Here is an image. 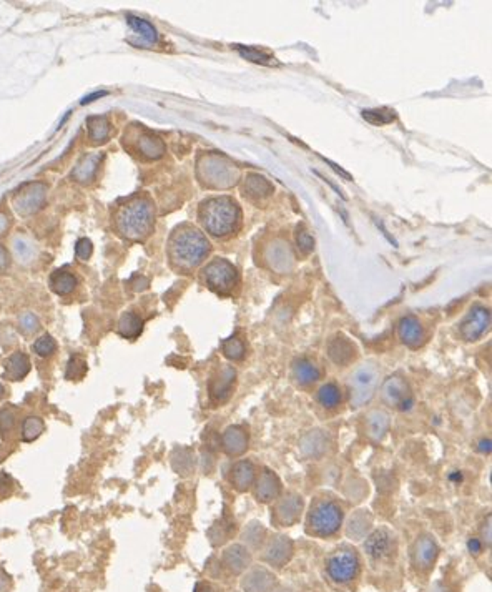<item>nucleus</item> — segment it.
I'll use <instances>...</instances> for the list:
<instances>
[{"label":"nucleus","instance_id":"obj_1","mask_svg":"<svg viewBox=\"0 0 492 592\" xmlns=\"http://www.w3.org/2000/svg\"><path fill=\"white\" fill-rule=\"evenodd\" d=\"M212 245L208 238L200 230L193 226L183 225L173 231L168 245L172 263L179 270H192L197 268L208 256Z\"/></svg>","mask_w":492,"mask_h":592},{"label":"nucleus","instance_id":"obj_2","mask_svg":"<svg viewBox=\"0 0 492 592\" xmlns=\"http://www.w3.org/2000/svg\"><path fill=\"white\" fill-rule=\"evenodd\" d=\"M198 217L203 228L217 238L237 233L242 225V208L230 197H215L203 201Z\"/></svg>","mask_w":492,"mask_h":592},{"label":"nucleus","instance_id":"obj_3","mask_svg":"<svg viewBox=\"0 0 492 592\" xmlns=\"http://www.w3.org/2000/svg\"><path fill=\"white\" fill-rule=\"evenodd\" d=\"M155 223V206L147 197L130 200L120 208L117 215V230L128 240L147 238L152 233Z\"/></svg>","mask_w":492,"mask_h":592},{"label":"nucleus","instance_id":"obj_4","mask_svg":"<svg viewBox=\"0 0 492 592\" xmlns=\"http://www.w3.org/2000/svg\"><path fill=\"white\" fill-rule=\"evenodd\" d=\"M203 281L212 291L218 295H230L238 285V270L225 258H217L203 268Z\"/></svg>","mask_w":492,"mask_h":592},{"label":"nucleus","instance_id":"obj_5","mask_svg":"<svg viewBox=\"0 0 492 592\" xmlns=\"http://www.w3.org/2000/svg\"><path fill=\"white\" fill-rule=\"evenodd\" d=\"M343 523V511L333 501H320L314 504L308 519L309 532L316 536H333Z\"/></svg>","mask_w":492,"mask_h":592},{"label":"nucleus","instance_id":"obj_6","mask_svg":"<svg viewBox=\"0 0 492 592\" xmlns=\"http://www.w3.org/2000/svg\"><path fill=\"white\" fill-rule=\"evenodd\" d=\"M378 368L371 364H363L353 373L349 378V395L351 404L354 408H361L367 401L374 396L376 388H378Z\"/></svg>","mask_w":492,"mask_h":592},{"label":"nucleus","instance_id":"obj_7","mask_svg":"<svg viewBox=\"0 0 492 592\" xmlns=\"http://www.w3.org/2000/svg\"><path fill=\"white\" fill-rule=\"evenodd\" d=\"M381 396L384 403L398 408L399 411H409L414 404L409 384L401 376H391L383 383Z\"/></svg>","mask_w":492,"mask_h":592},{"label":"nucleus","instance_id":"obj_8","mask_svg":"<svg viewBox=\"0 0 492 592\" xmlns=\"http://www.w3.org/2000/svg\"><path fill=\"white\" fill-rule=\"evenodd\" d=\"M491 326V312L484 306H474L464 321L459 326V333L466 341H475L489 330Z\"/></svg>","mask_w":492,"mask_h":592},{"label":"nucleus","instance_id":"obj_9","mask_svg":"<svg viewBox=\"0 0 492 592\" xmlns=\"http://www.w3.org/2000/svg\"><path fill=\"white\" fill-rule=\"evenodd\" d=\"M326 567H328V574L331 575L334 581L348 582L358 574L359 559L351 550H340V553L329 557Z\"/></svg>","mask_w":492,"mask_h":592},{"label":"nucleus","instance_id":"obj_10","mask_svg":"<svg viewBox=\"0 0 492 592\" xmlns=\"http://www.w3.org/2000/svg\"><path fill=\"white\" fill-rule=\"evenodd\" d=\"M235 378H237V371L231 366H223L217 375L213 376L212 383H210V396L215 403H225L230 398L231 389H233Z\"/></svg>","mask_w":492,"mask_h":592},{"label":"nucleus","instance_id":"obj_11","mask_svg":"<svg viewBox=\"0 0 492 592\" xmlns=\"http://www.w3.org/2000/svg\"><path fill=\"white\" fill-rule=\"evenodd\" d=\"M44 197L45 193H44L42 185H30L27 186L24 192H19V195L14 200V205L22 215L34 213L40 208V206H42Z\"/></svg>","mask_w":492,"mask_h":592},{"label":"nucleus","instance_id":"obj_12","mask_svg":"<svg viewBox=\"0 0 492 592\" xmlns=\"http://www.w3.org/2000/svg\"><path fill=\"white\" fill-rule=\"evenodd\" d=\"M221 448L228 456H242L248 448V434L242 426H230L221 436Z\"/></svg>","mask_w":492,"mask_h":592},{"label":"nucleus","instance_id":"obj_13","mask_svg":"<svg viewBox=\"0 0 492 592\" xmlns=\"http://www.w3.org/2000/svg\"><path fill=\"white\" fill-rule=\"evenodd\" d=\"M399 338L404 345L412 348V350L423 345L424 331L416 316H404L399 321Z\"/></svg>","mask_w":492,"mask_h":592},{"label":"nucleus","instance_id":"obj_14","mask_svg":"<svg viewBox=\"0 0 492 592\" xmlns=\"http://www.w3.org/2000/svg\"><path fill=\"white\" fill-rule=\"evenodd\" d=\"M328 355L331 358L333 363L340 364V366H346L356 358V346L345 337H336L331 339V343L328 345Z\"/></svg>","mask_w":492,"mask_h":592},{"label":"nucleus","instance_id":"obj_15","mask_svg":"<svg viewBox=\"0 0 492 592\" xmlns=\"http://www.w3.org/2000/svg\"><path fill=\"white\" fill-rule=\"evenodd\" d=\"M281 492V483L273 471L264 469L262 476H259L258 484H256V498L262 503H270V501L276 499Z\"/></svg>","mask_w":492,"mask_h":592},{"label":"nucleus","instance_id":"obj_16","mask_svg":"<svg viewBox=\"0 0 492 592\" xmlns=\"http://www.w3.org/2000/svg\"><path fill=\"white\" fill-rule=\"evenodd\" d=\"M303 511V499L298 494H288L286 498L281 499L280 504L276 506V516H278L281 524H293L296 523Z\"/></svg>","mask_w":492,"mask_h":592},{"label":"nucleus","instance_id":"obj_17","mask_svg":"<svg viewBox=\"0 0 492 592\" xmlns=\"http://www.w3.org/2000/svg\"><path fill=\"white\" fill-rule=\"evenodd\" d=\"M391 546H392V537L386 529H379V531L373 532L365 542L366 553L373 559H381L384 556H388L391 550Z\"/></svg>","mask_w":492,"mask_h":592},{"label":"nucleus","instance_id":"obj_18","mask_svg":"<svg viewBox=\"0 0 492 592\" xmlns=\"http://www.w3.org/2000/svg\"><path fill=\"white\" fill-rule=\"evenodd\" d=\"M275 586V575L266 569H255L243 581V589L246 592H270Z\"/></svg>","mask_w":492,"mask_h":592},{"label":"nucleus","instance_id":"obj_19","mask_svg":"<svg viewBox=\"0 0 492 592\" xmlns=\"http://www.w3.org/2000/svg\"><path fill=\"white\" fill-rule=\"evenodd\" d=\"M328 440L321 431L306 433L300 441V449L306 458H320L325 454Z\"/></svg>","mask_w":492,"mask_h":592},{"label":"nucleus","instance_id":"obj_20","mask_svg":"<svg viewBox=\"0 0 492 592\" xmlns=\"http://www.w3.org/2000/svg\"><path fill=\"white\" fill-rule=\"evenodd\" d=\"M256 469L251 461H238L231 469V484L237 487L238 491H246L251 484L255 483Z\"/></svg>","mask_w":492,"mask_h":592},{"label":"nucleus","instance_id":"obj_21","mask_svg":"<svg viewBox=\"0 0 492 592\" xmlns=\"http://www.w3.org/2000/svg\"><path fill=\"white\" fill-rule=\"evenodd\" d=\"M223 561H225V564L228 566L231 573L239 574L251 564V556L246 548L237 544V546H231V548L225 550V554H223Z\"/></svg>","mask_w":492,"mask_h":592},{"label":"nucleus","instance_id":"obj_22","mask_svg":"<svg viewBox=\"0 0 492 592\" xmlns=\"http://www.w3.org/2000/svg\"><path fill=\"white\" fill-rule=\"evenodd\" d=\"M293 553V542L288 537L280 536L271 542L270 548L266 550V561L273 566L281 567L284 562H288V559L291 557Z\"/></svg>","mask_w":492,"mask_h":592},{"label":"nucleus","instance_id":"obj_23","mask_svg":"<svg viewBox=\"0 0 492 592\" xmlns=\"http://www.w3.org/2000/svg\"><path fill=\"white\" fill-rule=\"evenodd\" d=\"M437 554H439V548H437L436 542L429 536L421 537V539L416 542V562L417 566L423 567V569H428L429 566H432Z\"/></svg>","mask_w":492,"mask_h":592},{"label":"nucleus","instance_id":"obj_24","mask_svg":"<svg viewBox=\"0 0 492 592\" xmlns=\"http://www.w3.org/2000/svg\"><path fill=\"white\" fill-rule=\"evenodd\" d=\"M366 429H367V436H370L371 440L381 441L384 434H386L388 429H390V416H388V413L378 411V409H376V411H371L366 420Z\"/></svg>","mask_w":492,"mask_h":592},{"label":"nucleus","instance_id":"obj_25","mask_svg":"<svg viewBox=\"0 0 492 592\" xmlns=\"http://www.w3.org/2000/svg\"><path fill=\"white\" fill-rule=\"evenodd\" d=\"M320 370H318V368L314 366V363L309 361V359L301 358L293 364V378H295L296 383L301 384V386L313 384L314 381L320 379Z\"/></svg>","mask_w":492,"mask_h":592},{"label":"nucleus","instance_id":"obj_26","mask_svg":"<svg viewBox=\"0 0 492 592\" xmlns=\"http://www.w3.org/2000/svg\"><path fill=\"white\" fill-rule=\"evenodd\" d=\"M28 370H30V361L24 353H14L9 359L6 361V373H3V378L10 381H20L27 376Z\"/></svg>","mask_w":492,"mask_h":592},{"label":"nucleus","instance_id":"obj_27","mask_svg":"<svg viewBox=\"0 0 492 592\" xmlns=\"http://www.w3.org/2000/svg\"><path fill=\"white\" fill-rule=\"evenodd\" d=\"M273 193V186L259 175H250L246 177L245 181V195L251 198V200H262V198L270 197Z\"/></svg>","mask_w":492,"mask_h":592},{"label":"nucleus","instance_id":"obj_28","mask_svg":"<svg viewBox=\"0 0 492 592\" xmlns=\"http://www.w3.org/2000/svg\"><path fill=\"white\" fill-rule=\"evenodd\" d=\"M77 287V278L69 271H55L51 276V288L53 293L64 296L70 295Z\"/></svg>","mask_w":492,"mask_h":592},{"label":"nucleus","instance_id":"obj_29","mask_svg":"<svg viewBox=\"0 0 492 592\" xmlns=\"http://www.w3.org/2000/svg\"><path fill=\"white\" fill-rule=\"evenodd\" d=\"M143 321L135 313H125L118 321V333L127 339H135L142 333Z\"/></svg>","mask_w":492,"mask_h":592},{"label":"nucleus","instance_id":"obj_30","mask_svg":"<svg viewBox=\"0 0 492 592\" xmlns=\"http://www.w3.org/2000/svg\"><path fill=\"white\" fill-rule=\"evenodd\" d=\"M128 26H130L134 30L142 37L143 40H147L148 44H156L158 42V32H156V28L152 26L150 22H147V20L135 17V15H128L127 17Z\"/></svg>","mask_w":492,"mask_h":592},{"label":"nucleus","instance_id":"obj_31","mask_svg":"<svg viewBox=\"0 0 492 592\" xmlns=\"http://www.w3.org/2000/svg\"><path fill=\"white\" fill-rule=\"evenodd\" d=\"M89 135L90 140L95 143L105 142L110 135V122L107 117L89 118Z\"/></svg>","mask_w":492,"mask_h":592},{"label":"nucleus","instance_id":"obj_32","mask_svg":"<svg viewBox=\"0 0 492 592\" xmlns=\"http://www.w3.org/2000/svg\"><path fill=\"white\" fill-rule=\"evenodd\" d=\"M138 152L142 153V155L147 156V159H158V156L163 155L165 145L158 138V136L147 135V136H142V138H140Z\"/></svg>","mask_w":492,"mask_h":592},{"label":"nucleus","instance_id":"obj_33","mask_svg":"<svg viewBox=\"0 0 492 592\" xmlns=\"http://www.w3.org/2000/svg\"><path fill=\"white\" fill-rule=\"evenodd\" d=\"M100 160H102V155H86L85 159L77 165V168L73 170L72 177L78 181L90 180V178L93 177L95 170H97V165L100 163Z\"/></svg>","mask_w":492,"mask_h":592},{"label":"nucleus","instance_id":"obj_34","mask_svg":"<svg viewBox=\"0 0 492 592\" xmlns=\"http://www.w3.org/2000/svg\"><path fill=\"white\" fill-rule=\"evenodd\" d=\"M318 401L325 408H336L341 401V391L334 383L322 384L318 391Z\"/></svg>","mask_w":492,"mask_h":592},{"label":"nucleus","instance_id":"obj_35","mask_svg":"<svg viewBox=\"0 0 492 592\" xmlns=\"http://www.w3.org/2000/svg\"><path fill=\"white\" fill-rule=\"evenodd\" d=\"M237 51L239 52V55L243 57V59L255 62V64H262V65H278V62L270 53L258 51V48L255 47H243V45H237Z\"/></svg>","mask_w":492,"mask_h":592},{"label":"nucleus","instance_id":"obj_36","mask_svg":"<svg viewBox=\"0 0 492 592\" xmlns=\"http://www.w3.org/2000/svg\"><path fill=\"white\" fill-rule=\"evenodd\" d=\"M44 433V421L39 416L26 418L22 424V440L26 442L35 441Z\"/></svg>","mask_w":492,"mask_h":592},{"label":"nucleus","instance_id":"obj_37","mask_svg":"<svg viewBox=\"0 0 492 592\" xmlns=\"http://www.w3.org/2000/svg\"><path fill=\"white\" fill-rule=\"evenodd\" d=\"M363 117L373 125H388L396 120V111L391 109H371L363 110Z\"/></svg>","mask_w":492,"mask_h":592},{"label":"nucleus","instance_id":"obj_38","mask_svg":"<svg viewBox=\"0 0 492 592\" xmlns=\"http://www.w3.org/2000/svg\"><path fill=\"white\" fill-rule=\"evenodd\" d=\"M223 353H225L228 359L239 361V359H243V356H245V345H243V341L239 338L231 337L223 341Z\"/></svg>","mask_w":492,"mask_h":592},{"label":"nucleus","instance_id":"obj_39","mask_svg":"<svg viewBox=\"0 0 492 592\" xmlns=\"http://www.w3.org/2000/svg\"><path fill=\"white\" fill-rule=\"evenodd\" d=\"M86 373V363L80 359L78 356H72L67 364V371H65V378L70 381H77L84 378Z\"/></svg>","mask_w":492,"mask_h":592},{"label":"nucleus","instance_id":"obj_40","mask_svg":"<svg viewBox=\"0 0 492 592\" xmlns=\"http://www.w3.org/2000/svg\"><path fill=\"white\" fill-rule=\"evenodd\" d=\"M55 350H57V345H55V341H53V338L51 337V334H44V337H40L34 343V351L39 356H42V358H47V356H51Z\"/></svg>","mask_w":492,"mask_h":592},{"label":"nucleus","instance_id":"obj_41","mask_svg":"<svg viewBox=\"0 0 492 592\" xmlns=\"http://www.w3.org/2000/svg\"><path fill=\"white\" fill-rule=\"evenodd\" d=\"M370 523L371 519L370 516L366 514V511H358V514L354 516L349 523V534L351 536H354V532H356L358 528H361V532L365 534L366 529L370 528Z\"/></svg>","mask_w":492,"mask_h":592},{"label":"nucleus","instance_id":"obj_42","mask_svg":"<svg viewBox=\"0 0 492 592\" xmlns=\"http://www.w3.org/2000/svg\"><path fill=\"white\" fill-rule=\"evenodd\" d=\"M14 424H15L14 411L9 408L2 409V411H0V433L2 434L10 433L12 428H14Z\"/></svg>","mask_w":492,"mask_h":592},{"label":"nucleus","instance_id":"obj_43","mask_svg":"<svg viewBox=\"0 0 492 592\" xmlns=\"http://www.w3.org/2000/svg\"><path fill=\"white\" fill-rule=\"evenodd\" d=\"M296 242H298V246H300V250L303 251V253H309V251H313L314 240H313L311 235L308 233V231H303V230L300 231V230H298Z\"/></svg>","mask_w":492,"mask_h":592},{"label":"nucleus","instance_id":"obj_44","mask_svg":"<svg viewBox=\"0 0 492 592\" xmlns=\"http://www.w3.org/2000/svg\"><path fill=\"white\" fill-rule=\"evenodd\" d=\"M19 326H20V330L24 331V333L30 334L37 330V326H39V321H37V318L34 316V314L27 313V314H24L22 318H20Z\"/></svg>","mask_w":492,"mask_h":592},{"label":"nucleus","instance_id":"obj_45","mask_svg":"<svg viewBox=\"0 0 492 592\" xmlns=\"http://www.w3.org/2000/svg\"><path fill=\"white\" fill-rule=\"evenodd\" d=\"M92 251H93V245L90 243V240L82 238L80 242L77 243V256L80 260H89L90 256H92Z\"/></svg>","mask_w":492,"mask_h":592},{"label":"nucleus","instance_id":"obj_46","mask_svg":"<svg viewBox=\"0 0 492 592\" xmlns=\"http://www.w3.org/2000/svg\"><path fill=\"white\" fill-rule=\"evenodd\" d=\"M467 548H469V550L473 554H479L482 550V544L479 539H469V542H467Z\"/></svg>","mask_w":492,"mask_h":592},{"label":"nucleus","instance_id":"obj_47","mask_svg":"<svg viewBox=\"0 0 492 592\" xmlns=\"http://www.w3.org/2000/svg\"><path fill=\"white\" fill-rule=\"evenodd\" d=\"M7 264H9V255H7L6 248L0 246V271L6 270Z\"/></svg>","mask_w":492,"mask_h":592},{"label":"nucleus","instance_id":"obj_48","mask_svg":"<svg viewBox=\"0 0 492 592\" xmlns=\"http://www.w3.org/2000/svg\"><path fill=\"white\" fill-rule=\"evenodd\" d=\"M479 451H481L482 454H489L491 453V440L487 438V440H481L479 441Z\"/></svg>","mask_w":492,"mask_h":592},{"label":"nucleus","instance_id":"obj_49","mask_svg":"<svg viewBox=\"0 0 492 592\" xmlns=\"http://www.w3.org/2000/svg\"><path fill=\"white\" fill-rule=\"evenodd\" d=\"M326 163H328V165H331V168L334 170V172H336V173H340V175H341V177H345V178H346V180H351V175H349V173H346V172H345V170H343V168H340V167H338V165H336V163H333V161H331V160H326Z\"/></svg>","mask_w":492,"mask_h":592},{"label":"nucleus","instance_id":"obj_50","mask_svg":"<svg viewBox=\"0 0 492 592\" xmlns=\"http://www.w3.org/2000/svg\"><path fill=\"white\" fill-rule=\"evenodd\" d=\"M103 95H107V92H97V93H93V95H89V97H85L84 100H82V105H86V103H90V102H93L95 98H98V97H103Z\"/></svg>","mask_w":492,"mask_h":592},{"label":"nucleus","instance_id":"obj_51","mask_svg":"<svg viewBox=\"0 0 492 592\" xmlns=\"http://www.w3.org/2000/svg\"><path fill=\"white\" fill-rule=\"evenodd\" d=\"M195 592H215L212 586H208V584H197Z\"/></svg>","mask_w":492,"mask_h":592},{"label":"nucleus","instance_id":"obj_52","mask_svg":"<svg viewBox=\"0 0 492 592\" xmlns=\"http://www.w3.org/2000/svg\"><path fill=\"white\" fill-rule=\"evenodd\" d=\"M6 228H7V218L0 213V231H3Z\"/></svg>","mask_w":492,"mask_h":592},{"label":"nucleus","instance_id":"obj_53","mask_svg":"<svg viewBox=\"0 0 492 592\" xmlns=\"http://www.w3.org/2000/svg\"><path fill=\"white\" fill-rule=\"evenodd\" d=\"M3 391H6V389H3L2 384H0V396H3Z\"/></svg>","mask_w":492,"mask_h":592}]
</instances>
